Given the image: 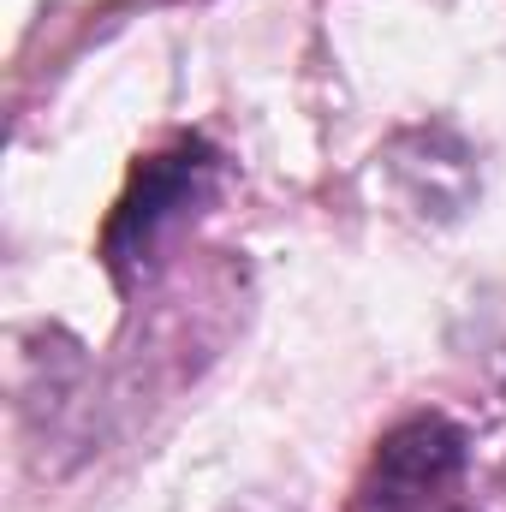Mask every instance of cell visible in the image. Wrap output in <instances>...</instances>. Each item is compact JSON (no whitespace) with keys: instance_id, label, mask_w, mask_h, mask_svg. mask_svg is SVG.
Wrapping results in <instances>:
<instances>
[{"instance_id":"1","label":"cell","mask_w":506,"mask_h":512,"mask_svg":"<svg viewBox=\"0 0 506 512\" xmlns=\"http://www.w3.org/2000/svg\"><path fill=\"white\" fill-rule=\"evenodd\" d=\"M221 191V149L203 137H173L167 149L143 155L131 167V185L120 191L108 227H102V262L114 286H137L155 256L167 251Z\"/></svg>"},{"instance_id":"2","label":"cell","mask_w":506,"mask_h":512,"mask_svg":"<svg viewBox=\"0 0 506 512\" xmlns=\"http://www.w3.org/2000/svg\"><path fill=\"white\" fill-rule=\"evenodd\" d=\"M465 471L471 435L453 417H399L352 483V512H453V489L465 483Z\"/></svg>"},{"instance_id":"3","label":"cell","mask_w":506,"mask_h":512,"mask_svg":"<svg viewBox=\"0 0 506 512\" xmlns=\"http://www.w3.org/2000/svg\"><path fill=\"white\" fill-rule=\"evenodd\" d=\"M381 173H387L393 197L429 227H447L477 203V155L447 126L399 131L381 149Z\"/></svg>"}]
</instances>
